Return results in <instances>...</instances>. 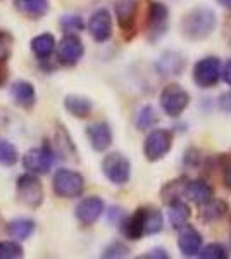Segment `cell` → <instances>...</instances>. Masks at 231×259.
Listing matches in <instances>:
<instances>
[{
  "label": "cell",
  "instance_id": "1",
  "mask_svg": "<svg viewBox=\"0 0 231 259\" xmlns=\"http://www.w3.org/2000/svg\"><path fill=\"white\" fill-rule=\"evenodd\" d=\"M216 12L209 7H195L188 11L181 19V33L192 41L205 40L216 30Z\"/></svg>",
  "mask_w": 231,
  "mask_h": 259
},
{
  "label": "cell",
  "instance_id": "2",
  "mask_svg": "<svg viewBox=\"0 0 231 259\" xmlns=\"http://www.w3.org/2000/svg\"><path fill=\"white\" fill-rule=\"evenodd\" d=\"M45 192L38 175L26 171L16 180V200L28 209H38L43 204Z\"/></svg>",
  "mask_w": 231,
  "mask_h": 259
},
{
  "label": "cell",
  "instance_id": "3",
  "mask_svg": "<svg viewBox=\"0 0 231 259\" xmlns=\"http://www.w3.org/2000/svg\"><path fill=\"white\" fill-rule=\"evenodd\" d=\"M52 190L61 199L79 197L85 190V178L78 171L61 168L56 171L52 178Z\"/></svg>",
  "mask_w": 231,
  "mask_h": 259
},
{
  "label": "cell",
  "instance_id": "4",
  "mask_svg": "<svg viewBox=\"0 0 231 259\" xmlns=\"http://www.w3.org/2000/svg\"><path fill=\"white\" fill-rule=\"evenodd\" d=\"M169 28V9L162 2H150L149 11H147V21H145V35L149 41H159L166 35Z\"/></svg>",
  "mask_w": 231,
  "mask_h": 259
},
{
  "label": "cell",
  "instance_id": "5",
  "mask_svg": "<svg viewBox=\"0 0 231 259\" xmlns=\"http://www.w3.org/2000/svg\"><path fill=\"white\" fill-rule=\"evenodd\" d=\"M102 173L112 185L123 187L131 178V162L121 152H111L102 159Z\"/></svg>",
  "mask_w": 231,
  "mask_h": 259
},
{
  "label": "cell",
  "instance_id": "6",
  "mask_svg": "<svg viewBox=\"0 0 231 259\" xmlns=\"http://www.w3.org/2000/svg\"><path fill=\"white\" fill-rule=\"evenodd\" d=\"M56 150L50 144L45 142L43 145L35 149H29L26 154L23 156V168L29 171V173L35 175H47L54 166V161H56Z\"/></svg>",
  "mask_w": 231,
  "mask_h": 259
},
{
  "label": "cell",
  "instance_id": "7",
  "mask_svg": "<svg viewBox=\"0 0 231 259\" xmlns=\"http://www.w3.org/2000/svg\"><path fill=\"white\" fill-rule=\"evenodd\" d=\"M171 147H173V133L169 130L155 128L144 142V156L147 161L157 162L169 154Z\"/></svg>",
  "mask_w": 231,
  "mask_h": 259
},
{
  "label": "cell",
  "instance_id": "8",
  "mask_svg": "<svg viewBox=\"0 0 231 259\" xmlns=\"http://www.w3.org/2000/svg\"><path fill=\"white\" fill-rule=\"evenodd\" d=\"M188 104H190V94L178 83H171L161 92V109L169 118H179Z\"/></svg>",
  "mask_w": 231,
  "mask_h": 259
},
{
  "label": "cell",
  "instance_id": "9",
  "mask_svg": "<svg viewBox=\"0 0 231 259\" xmlns=\"http://www.w3.org/2000/svg\"><path fill=\"white\" fill-rule=\"evenodd\" d=\"M221 61L216 56H207L204 59L197 61L193 66V81L200 89H212L221 80Z\"/></svg>",
  "mask_w": 231,
  "mask_h": 259
},
{
  "label": "cell",
  "instance_id": "10",
  "mask_svg": "<svg viewBox=\"0 0 231 259\" xmlns=\"http://www.w3.org/2000/svg\"><path fill=\"white\" fill-rule=\"evenodd\" d=\"M85 56V45L76 33H66L57 44V64L73 68Z\"/></svg>",
  "mask_w": 231,
  "mask_h": 259
},
{
  "label": "cell",
  "instance_id": "11",
  "mask_svg": "<svg viewBox=\"0 0 231 259\" xmlns=\"http://www.w3.org/2000/svg\"><path fill=\"white\" fill-rule=\"evenodd\" d=\"M116 21L126 38H133L136 33L138 0H117L114 4Z\"/></svg>",
  "mask_w": 231,
  "mask_h": 259
},
{
  "label": "cell",
  "instance_id": "12",
  "mask_svg": "<svg viewBox=\"0 0 231 259\" xmlns=\"http://www.w3.org/2000/svg\"><path fill=\"white\" fill-rule=\"evenodd\" d=\"M106 212V202L99 195H88L78 202L74 216L83 227H91L100 220V216Z\"/></svg>",
  "mask_w": 231,
  "mask_h": 259
},
{
  "label": "cell",
  "instance_id": "13",
  "mask_svg": "<svg viewBox=\"0 0 231 259\" xmlns=\"http://www.w3.org/2000/svg\"><path fill=\"white\" fill-rule=\"evenodd\" d=\"M88 33L97 44H106L112 36V16L107 9H99L88 19Z\"/></svg>",
  "mask_w": 231,
  "mask_h": 259
},
{
  "label": "cell",
  "instance_id": "14",
  "mask_svg": "<svg viewBox=\"0 0 231 259\" xmlns=\"http://www.w3.org/2000/svg\"><path fill=\"white\" fill-rule=\"evenodd\" d=\"M85 135L95 152H106L112 145V139H114L111 124L106 123V121H97V123L88 124Z\"/></svg>",
  "mask_w": 231,
  "mask_h": 259
},
{
  "label": "cell",
  "instance_id": "15",
  "mask_svg": "<svg viewBox=\"0 0 231 259\" xmlns=\"http://www.w3.org/2000/svg\"><path fill=\"white\" fill-rule=\"evenodd\" d=\"M187 61L179 52L174 50H166L161 54V57L155 62V69L161 76H179L184 71Z\"/></svg>",
  "mask_w": 231,
  "mask_h": 259
},
{
  "label": "cell",
  "instance_id": "16",
  "mask_svg": "<svg viewBox=\"0 0 231 259\" xmlns=\"http://www.w3.org/2000/svg\"><path fill=\"white\" fill-rule=\"evenodd\" d=\"M178 249L184 257L199 256V252L202 250V235H200L199 230L190 227V225L179 230Z\"/></svg>",
  "mask_w": 231,
  "mask_h": 259
},
{
  "label": "cell",
  "instance_id": "17",
  "mask_svg": "<svg viewBox=\"0 0 231 259\" xmlns=\"http://www.w3.org/2000/svg\"><path fill=\"white\" fill-rule=\"evenodd\" d=\"M145 216H147V209H145V207H138V209L133 212V214L126 216L124 221L121 223V232H123V235L126 237V239L140 240L142 237L147 235Z\"/></svg>",
  "mask_w": 231,
  "mask_h": 259
},
{
  "label": "cell",
  "instance_id": "18",
  "mask_svg": "<svg viewBox=\"0 0 231 259\" xmlns=\"http://www.w3.org/2000/svg\"><path fill=\"white\" fill-rule=\"evenodd\" d=\"M184 197L197 206H204L214 199V189L205 180H187L184 185Z\"/></svg>",
  "mask_w": 231,
  "mask_h": 259
},
{
  "label": "cell",
  "instance_id": "19",
  "mask_svg": "<svg viewBox=\"0 0 231 259\" xmlns=\"http://www.w3.org/2000/svg\"><path fill=\"white\" fill-rule=\"evenodd\" d=\"M11 97L16 106L23 107V109H31L36 104V90L31 81L18 80L11 87Z\"/></svg>",
  "mask_w": 231,
  "mask_h": 259
},
{
  "label": "cell",
  "instance_id": "20",
  "mask_svg": "<svg viewBox=\"0 0 231 259\" xmlns=\"http://www.w3.org/2000/svg\"><path fill=\"white\" fill-rule=\"evenodd\" d=\"M54 150H56V154L59 157H62L64 161H71V159H76L78 156V150H76V145H74L73 139H71V135L68 133V130H66L62 124H57L56 128V137H54Z\"/></svg>",
  "mask_w": 231,
  "mask_h": 259
},
{
  "label": "cell",
  "instance_id": "21",
  "mask_svg": "<svg viewBox=\"0 0 231 259\" xmlns=\"http://www.w3.org/2000/svg\"><path fill=\"white\" fill-rule=\"evenodd\" d=\"M64 109L78 119H85L94 111V102L85 95L69 94L64 97Z\"/></svg>",
  "mask_w": 231,
  "mask_h": 259
},
{
  "label": "cell",
  "instance_id": "22",
  "mask_svg": "<svg viewBox=\"0 0 231 259\" xmlns=\"http://www.w3.org/2000/svg\"><path fill=\"white\" fill-rule=\"evenodd\" d=\"M14 9L28 19H41L49 14V0H14Z\"/></svg>",
  "mask_w": 231,
  "mask_h": 259
},
{
  "label": "cell",
  "instance_id": "23",
  "mask_svg": "<svg viewBox=\"0 0 231 259\" xmlns=\"http://www.w3.org/2000/svg\"><path fill=\"white\" fill-rule=\"evenodd\" d=\"M190 214H192L190 207H188V204L184 202L183 199L174 200V202H171L169 206H167V220H169L173 230H178V232L188 225Z\"/></svg>",
  "mask_w": 231,
  "mask_h": 259
},
{
  "label": "cell",
  "instance_id": "24",
  "mask_svg": "<svg viewBox=\"0 0 231 259\" xmlns=\"http://www.w3.org/2000/svg\"><path fill=\"white\" fill-rule=\"evenodd\" d=\"M56 49H57V41L50 33H41V35H36L31 40V52L35 54V57L38 61L50 59L52 54L56 52Z\"/></svg>",
  "mask_w": 231,
  "mask_h": 259
},
{
  "label": "cell",
  "instance_id": "25",
  "mask_svg": "<svg viewBox=\"0 0 231 259\" xmlns=\"http://www.w3.org/2000/svg\"><path fill=\"white\" fill-rule=\"evenodd\" d=\"M229 212V206L222 199H212L207 204L200 206V220L205 223H216L221 221Z\"/></svg>",
  "mask_w": 231,
  "mask_h": 259
},
{
  "label": "cell",
  "instance_id": "26",
  "mask_svg": "<svg viewBox=\"0 0 231 259\" xmlns=\"http://www.w3.org/2000/svg\"><path fill=\"white\" fill-rule=\"evenodd\" d=\"M35 221L29 220V218H16L9 221V225H7V233H9V237L16 240H26L29 237L35 233Z\"/></svg>",
  "mask_w": 231,
  "mask_h": 259
},
{
  "label": "cell",
  "instance_id": "27",
  "mask_svg": "<svg viewBox=\"0 0 231 259\" xmlns=\"http://www.w3.org/2000/svg\"><path fill=\"white\" fill-rule=\"evenodd\" d=\"M187 180H188L187 177H179L176 180L167 182L166 185L162 187L161 197L166 206H169V204L174 202V200H179L184 197V185H187Z\"/></svg>",
  "mask_w": 231,
  "mask_h": 259
},
{
  "label": "cell",
  "instance_id": "28",
  "mask_svg": "<svg viewBox=\"0 0 231 259\" xmlns=\"http://www.w3.org/2000/svg\"><path fill=\"white\" fill-rule=\"evenodd\" d=\"M157 123H159V116H157V112H155V109L152 106H144L140 111H138L135 124L140 132H145V130L154 128Z\"/></svg>",
  "mask_w": 231,
  "mask_h": 259
},
{
  "label": "cell",
  "instance_id": "29",
  "mask_svg": "<svg viewBox=\"0 0 231 259\" xmlns=\"http://www.w3.org/2000/svg\"><path fill=\"white\" fill-rule=\"evenodd\" d=\"M147 216H145V230L147 235H155L161 233L164 228V216L157 207H145Z\"/></svg>",
  "mask_w": 231,
  "mask_h": 259
},
{
  "label": "cell",
  "instance_id": "30",
  "mask_svg": "<svg viewBox=\"0 0 231 259\" xmlns=\"http://www.w3.org/2000/svg\"><path fill=\"white\" fill-rule=\"evenodd\" d=\"M19 161V152L11 142L0 139V166H6V168H12Z\"/></svg>",
  "mask_w": 231,
  "mask_h": 259
},
{
  "label": "cell",
  "instance_id": "31",
  "mask_svg": "<svg viewBox=\"0 0 231 259\" xmlns=\"http://www.w3.org/2000/svg\"><path fill=\"white\" fill-rule=\"evenodd\" d=\"M59 26L64 33H78L85 30V21L78 14H64L59 19Z\"/></svg>",
  "mask_w": 231,
  "mask_h": 259
},
{
  "label": "cell",
  "instance_id": "32",
  "mask_svg": "<svg viewBox=\"0 0 231 259\" xmlns=\"http://www.w3.org/2000/svg\"><path fill=\"white\" fill-rule=\"evenodd\" d=\"M129 256V247L124 244V242H119V240H114L111 244H107L104 247L102 254L100 257L104 259H121V257H128Z\"/></svg>",
  "mask_w": 231,
  "mask_h": 259
},
{
  "label": "cell",
  "instance_id": "33",
  "mask_svg": "<svg viewBox=\"0 0 231 259\" xmlns=\"http://www.w3.org/2000/svg\"><path fill=\"white\" fill-rule=\"evenodd\" d=\"M24 256V249L18 240L0 242V259H19Z\"/></svg>",
  "mask_w": 231,
  "mask_h": 259
},
{
  "label": "cell",
  "instance_id": "34",
  "mask_svg": "<svg viewBox=\"0 0 231 259\" xmlns=\"http://www.w3.org/2000/svg\"><path fill=\"white\" fill-rule=\"evenodd\" d=\"M199 257H202V259H228L229 250L222 244L212 242V244H207L205 247H202V250L199 252Z\"/></svg>",
  "mask_w": 231,
  "mask_h": 259
},
{
  "label": "cell",
  "instance_id": "35",
  "mask_svg": "<svg viewBox=\"0 0 231 259\" xmlns=\"http://www.w3.org/2000/svg\"><path fill=\"white\" fill-rule=\"evenodd\" d=\"M12 49H14V36L9 31L0 30V62L6 64L12 56Z\"/></svg>",
  "mask_w": 231,
  "mask_h": 259
},
{
  "label": "cell",
  "instance_id": "36",
  "mask_svg": "<svg viewBox=\"0 0 231 259\" xmlns=\"http://www.w3.org/2000/svg\"><path fill=\"white\" fill-rule=\"evenodd\" d=\"M219 164L222 169V182H224V187L231 192V154H228V156H221Z\"/></svg>",
  "mask_w": 231,
  "mask_h": 259
},
{
  "label": "cell",
  "instance_id": "37",
  "mask_svg": "<svg viewBox=\"0 0 231 259\" xmlns=\"http://www.w3.org/2000/svg\"><path fill=\"white\" fill-rule=\"evenodd\" d=\"M126 216H128V214H126L123 207H119V206H112L111 209L107 211V220H109V223L119 225V227H121V223L124 221Z\"/></svg>",
  "mask_w": 231,
  "mask_h": 259
},
{
  "label": "cell",
  "instance_id": "38",
  "mask_svg": "<svg viewBox=\"0 0 231 259\" xmlns=\"http://www.w3.org/2000/svg\"><path fill=\"white\" fill-rule=\"evenodd\" d=\"M200 161H202V156H200L197 149H188L187 152H184V164H187L188 168H197V166L200 164Z\"/></svg>",
  "mask_w": 231,
  "mask_h": 259
},
{
  "label": "cell",
  "instance_id": "39",
  "mask_svg": "<svg viewBox=\"0 0 231 259\" xmlns=\"http://www.w3.org/2000/svg\"><path fill=\"white\" fill-rule=\"evenodd\" d=\"M140 257L142 259H167L169 254H167V250L164 247H154V249H150L149 252L142 254Z\"/></svg>",
  "mask_w": 231,
  "mask_h": 259
},
{
  "label": "cell",
  "instance_id": "40",
  "mask_svg": "<svg viewBox=\"0 0 231 259\" xmlns=\"http://www.w3.org/2000/svg\"><path fill=\"white\" fill-rule=\"evenodd\" d=\"M219 109L226 114H231V90L224 92L219 97Z\"/></svg>",
  "mask_w": 231,
  "mask_h": 259
},
{
  "label": "cell",
  "instance_id": "41",
  "mask_svg": "<svg viewBox=\"0 0 231 259\" xmlns=\"http://www.w3.org/2000/svg\"><path fill=\"white\" fill-rule=\"evenodd\" d=\"M221 78H222V81H224L226 85H229V87H231V59L226 61V62H224V66H222Z\"/></svg>",
  "mask_w": 231,
  "mask_h": 259
},
{
  "label": "cell",
  "instance_id": "42",
  "mask_svg": "<svg viewBox=\"0 0 231 259\" xmlns=\"http://www.w3.org/2000/svg\"><path fill=\"white\" fill-rule=\"evenodd\" d=\"M4 66H6V64H2V62H0V87L7 81V76H9V74H7V68H4Z\"/></svg>",
  "mask_w": 231,
  "mask_h": 259
},
{
  "label": "cell",
  "instance_id": "43",
  "mask_svg": "<svg viewBox=\"0 0 231 259\" xmlns=\"http://www.w3.org/2000/svg\"><path fill=\"white\" fill-rule=\"evenodd\" d=\"M217 2H219L221 6L224 7V9H229L231 11V0H217Z\"/></svg>",
  "mask_w": 231,
  "mask_h": 259
}]
</instances>
